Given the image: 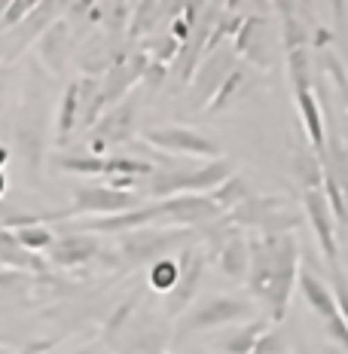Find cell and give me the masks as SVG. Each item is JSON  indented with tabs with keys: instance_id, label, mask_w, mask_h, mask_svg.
<instances>
[{
	"instance_id": "14",
	"label": "cell",
	"mask_w": 348,
	"mask_h": 354,
	"mask_svg": "<svg viewBox=\"0 0 348 354\" xmlns=\"http://www.w3.org/2000/svg\"><path fill=\"white\" fill-rule=\"evenodd\" d=\"M296 287L302 290V297H306L309 308H312V312H315L324 324H330V321H336V318H339V308H336V297H333V287L324 281V278H318L312 269H300Z\"/></svg>"
},
{
	"instance_id": "19",
	"label": "cell",
	"mask_w": 348,
	"mask_h": 354,
	"mask_svg": "<svg viewBox=\"0 0 348 354\" xmlns=\"http://www.w3.org/2000/svg\"><path fill=\"white\" fill-rule=\"evenodd\" d=\"M293 174L306 189H321L324 187V162L312 153V147L302 144L293 150Z\"/></svg>"
},
{
	"instance_id": "17",
	"label": "cell",
	"mask_w": 348,
	"mask_h": 354,
	"mask_svg": "<svg viewBox=\"0 0 348 354\" xmlns=\"http://www.w3.org/2000/svg\"><path fill=\"white\" fill-rule=\"evenodd\" d=\"M6 266V272H31V275H43L46 272V260L40 254H31L16 241V235L10 230H0V269Z\"/></svg>"
},
{
	"instance_id": "9",
	"label": "cell",
	"mask_w": 348,
	"mask_h": 354,
	"mask_svg": "<svg viewBox=\"0 0 348 354\" xmlns=\"http://www.w3.org/2000/svg\"><path fill=\"white\" fill-rule=\"evenodd\" d=\"M177 263H181V281L168 293V315H174V318L190 312V302L196 299L202 278H205V269H208V254L199 248H187Z\"/></svg>"
},
{
	"instance_id": "31",
	"label": "cell",
	"mask_w": 348,
	"mask_h": 354,
	"mask_svg": "<svg viewBox=\"0 0 348 354\" xmlns=\"http://www.w3.org/2000/svg\"><path fill=\"white\" fill-rule=\"evenodd\" d=\"M3 187H6V180H3V174H0V196H3Z\"/></svg>"
},
{
	"instance_id": "5",
	"label": "cell",
	"mask_w": 348,
	"mask_h": 354,
	"mask_svg": "<svg viewBox=\"0 0 348 354\" xmlns=\"http://www.w3.org/2000/svg\"><path fill=\"white\" fill-rule=\"evenodd\" d=\"M144 141L150 147H156L162 153H172V156H199V159H220L223 150L214 138L202 135L196 129L187 125H159V129H147Z\"/></svg>"
},
{
	"instance_id": "13",
	"label": "cell",
	"mask_w": 348,
	"mask_h": 354,
	"mask_svg": "<svg viewBox=\"0 0 348 354\" xmlns=\"http://www.w3.org/2000/svg\"><path fill=\"white\" fill-rule=\"evenodd\" d=\"M214 260L223 269V275H229L232 281H244L248 278V266H250V241L241 235V230H232L214 250Z\"/></svg>"
},
{
	"instance_id": "21",
	"label": "cell",
	"mask_w": 348,
	"mask_h": 354,
	"mask_svg": "<svg viewBox=\"0 0 348 354\" xmlns=\"http://www.w3.org/2000/svg\"><path fill=\"white\" fill-rule=\"evenodd\" d=\"M250 196V187H248V180L244 177H239V174H232L229 180L223 183V187H217L211 193V202L217 205L223 214H229L232 208H239V205L244 202V198Z\"/></svg>"
},
{
	"instance_id": "30",
	"label": "cell",
	"mask_w": 348,
	"mask_h": 354,
	"mask_svg": "<svg viewBox=\"0 0 348 354\" xmlns=\"http://www.w3.org/2000/svg\"><path fill=\"white\" fill-rule=\"evenodd\" d=\"M3 162H6V150H3V147H0V165H3Z\"/></svg>"
},
{
	"instance_id": "15",
	"label": "cell",
	"mask_w": 348,
	"mask_h": 354,
	"mask_svg": "<svg viewBox=\"0 0 348 354\" xmlns=\"http://www.w3.org/2000/svg\"><path fill=\"white\" fill-rule=\"evenodd\" d=\"M98 239L95 235H86V232H71V235H62V239L53 241L49 248V260L55 266H83L89 260L98 257Z\"/></svg>"
},
{
	"instance_id": "4",
	"label": "cell",
	"mask_w": 348,
	"mask_h": 354,
	"mask_svg": "<svg viewBox=\"0 0 348 354\" xmlns=\"http://www.w3.org/2000/svg\"><path fill=\"white\" fill-rule=\"evenodd\" d=\"M138 208V196L129 193V189H113V187H77L73 193V205L68 211H53V214H40V223H49V220H64V217H80V214H89V217H113V214H125Z\"/></svg>"
},
{
	"instance_id": "7",
	"label": "cell",
	"mask_w": 348,
	"mask_h": 354,
	"mask_svg": "<svg viewBox=\"0 0 348 354\" xmlns=\"http://www.w3.org/2000/svg\"><path fill=\"white\" fill-rule=\"evenodd\" d=\"M235 55H244L257 64V68H272L278 53V43H275V31H272V21L266 16H244L239 34L232 40Z\"/></svg>"
},
{
	"instance_id": "22",
	"label": "cell",
	"mask_w": 348,
	"mask_h": 354,
	"mask_svg": "<svg viewBox=\"0 0 348 354\" xmlns=\"http://www.w3.org/2000/svg\"><path fill=\"white\" fill-rule=\"evenodd\" d=\"M244 80H248V73H244V68H235V71L223 80V86L217 88V95H214L211 104L205 107V113H211V116H214V113H220V110H226V107L232 104V101L244 92Z\"/></svg>"
},
{
	"instance_id": "26",
	"label": "cell",
	"mask_w": 348,
	"mask_h": 354,
	"mask_svg": "<svg viewBox=\"0 0 348 354\" xmlns=\"http://www.w3.org/2000/svg\"><path fill=\"white\" fill-rule=\"evenodd\" d=\"M162 6L156 3H138L131 12H138V16H131V28H129V34L131 37H140V34H147L153 25H156V19L159 16H153V12H159Z\"/></svg>"
},
{
	"instance_id": "2",
	"label": "cell",
	"mask_w": 348,
	"mask_h": 354,
	"mask_svg": "<svg viewBox=\"0 0 348 354\" xmlns=\"http://www.w3.org/2000/svg\"><path fill=\"white\" fill-rule=\"evenodd\" d=\"M254 318V302L248 297H211L202 306L190 308L187 315H181L177 321V336H192V333H205V330H220V327H232L239 321Z\"/></svg>"
},
{
	"instance_id": "29",
	"label": "cell",
	"mask_w": 348,
	"mask_h": 354,
	"mask_svg": "<svg viewBox=\"0 0 348 354\" xmlns=\"http://www.w3.org/2000/svg\"><path fill=\"white\" fill-rule=\"evenodd\" d=\"M49 348H53V342H31V345H25V348H19V351H6V354H46Z\"/></svg>"
},
{
	"instance_id": "34",
	"label": "cell",
	"mask_w": 348,
	"mask_h": 354,
	"mask_svg": "<svg viewBox=\"0 0 348 354\" xmlns=\"http://www.w3.org/2000/svg\"><path fill=\"white\" fill-rule=\"evenodd\" d=\"M0 272H3V269H0Z\"/></svg>"
},
{
	"instance_id": "33",
	"label": "cell",
	"mask_w": 348,
	"mask_h": 354,
	"mask_svg": "<svg viewBox=\"0 0 348 354\" xmlns=\"http://www.w3.org/2000/svg\"><path fill=\"white\" fill-rule=\"evenodd\" d=\"M0 354H6V351H3V348H0Z\"/></svg>"
},
{
	"instance_id": "25",
	"label": "cell",
	"mask_w": 348,
	"mask_h": 354,
	"mask_svg": "<svg viewBox=\"0 0 348 354\" xmlns=\"http://www.w3.org/2000/svg\"><path fill=\"white\" fill-rule=\"evenodd\" d=\"M177 281H181V263L177 260H156L150 269V287L153 290H162V293H172Z\"/></svg>"
},
{
	"instance_id": "27",
	"label": "cell",
	"mask_w": 348,
	"mask_h": 354,
	"mask_svg": "<svg viewBox=\"0 0 348 354\" xmlns=\"http://www.w3.org/2000/svg\"><path fill=\"white\" fill-rule=\"evenodd\" d=\"M250 354H291V348H287V342H284V336H281V333H275V330H266Z\"/></svg>"
},
{
	"instance_id": "16",
	"label": "cell",
	"mask_w": 348,
	"mask_h": 354,
	"mask_svg": "<svg viewBox=\"0 0 348 354\" xmlns=\"http://www.w3.org/2000/svg\"><path fill=\"white\" fill-rule=\"evenodd\" d=\"M281 208H287V202L281 196H248L239 208H232L229 214H223V220L232 230H250V226H257L260 230V223L269 214H275Z\"/></svg>"
},
{
	"instance_id": "6",
	"label": "cell",
	"mask_w": 348,
	"mask_h": 354,
	"mask_svg": "<svg viewBox=\"0 0 348 354\" xmlns=\"http://www.w3.org/2000/svg\"><path fill=\"white\" fill-rule=\"evenodd\" d=\"M239 68V55H235L232 43H226V46L214 49L202 58V64H199L196 77H192V104L196 107H208L211 98L217 95V88L223 86V80Z\"/></svg>"
},
{
	"instance_id": "23",
	"label": "cell",
	"mask_w": 348,
	"mask_h": 354,
	"mask_svg": "<svg viewBox=\"0 0 348 354\" xmlns=\"http://www.w3.org/2000/svg\"><path fill=\"white\" fill-rule=\"evenodd\" d=\"M281 46H284V55L287 53H296V49H306L309 43V31L302 25V19L291 16V6H281Z\"/></svg>"
},
{
	"instance_id": "8",
	"label": "cell",
	"mask_w": 348,
	"mask_h": 354,
	"mask_svg": "<svg viewBox=\"0 0 348 354\" xmlns=\"http://www.w3.org/2000/svg\"><path fill=\"white\" fill-rule=\"evenodd\" d=\"M302 208H306V217L315 230V239L321 245V254L327 257V263L333 269H339V239H336V220H333V211L327 205V196L324 189H302Z\"/></svg>"
},
{
	"instance_id": "1",
	"label": "cell",
	"mask_w": 348,
	"mask_h": 354,
	"mask_svg": "<svg viewBox=\"0 0 348 354\" xmlns=\"http://www.w3.org/2000/svg\"><path fill=\"white\" fill-rule=\"evenodd\" d=\"M235 174V162L220 156L205 162L202 168L192 171H162L150 180V196L162 198H174V196H211L217 187H223L229 177Z\"/></svg>"
},
{
	"instance_id": "10",
	"label": "cell",
	"mask_w": 348,
	"mask_h": 354,
	"mask_svg": "<svg viewBox=\"0 0 348 354\" xmlns=\"http://www.w3.org/2000/svg\"><path fill=\"white\" fill-rule=\"evenodd\" d=\"M183 230H140L129 232L122 239V254L129 263H156L165 260V254L172 248L181 245Z\"/></svg>"
},
{
	"instance_id": "32",
	"label": "cell",
	"mask_w": 348,
	"mask_h": 354,
	"mask_svg": "<svg viewBox=\"0 0 348 354\" xmlns=\"http://www.w3.org/2000/svg\"><path fill=\"white\" fill-rule=\"evenodd\" d=\"M327 354H342V351H336V348H333V345H330V348H327Z\"/></svg>"
},
{
	"instance_id": "20",
	"label": "cell",
	"mask_w": 348,
	"mask_h": 354,
	"mask_svg": "<svg viewBox=\"0 0 348 354\" xmlns=\"http://www.w3.org/2000/svg\"><path fill=\"white\" fill-rule=\"evenodd\" d=\"M266 330H269V321H266V318L248 321L244 327H239L235 333H229L223 342H220V351H223V354H250Z\"/></svg>"
},
{
	"instance_id": "11",
	"label": "cell",
	"mask_w": 348,
	"mask_h": 354,
	"mask_svg": "<svg viewBox=\"0 0 348 354\" xmlns=\"http://www.w3.org/2000/svg\"><path fill=\"white\" fill-rule=\"evenodd\" d=\"M291 88H293L296 110H300L302 131H306V144L312 147V153L324 162V156H327V129H324V104L318 101V95H315V86H312V83H306V86H291Z\"/></svg>"
},
{
	"instance_id": "3",
	"label": "cell",
	"mask_w": 348,
	"mask_h": 354,
	"mask_svg": "<svg viewBox=\"0 0 348 354\" xmlns=\"http://www.w3.org/2000/svg\"><path fill=\"white\" fill-rule=\"evenodd\" d=\"M296 278H300V241H296V235H281L275 239V281H272L269 302L263 308L269 324H281L287 318Z\"/></svg>"
},
{
	"instance_id": "28",
	"label": "cell",
	"mask_w": 348,
	"mask_h": 354,
	"mask_svg": "<svg viewBox=\"0 0 348 354\" xmlns=\"http://www.w3.org/2000/svg\"><path fill=\"white\" fill-rule=\"evenodd\" d=\"M333 297H336V308H339V318L345 321L348 327V278L342 275V269H333Z\"/></svg>"
},
{
	"instance_id": "18",
	"label": "cell",
	"mask_w": 348,
	"mask_h": 354,
	"mask_svg": "<svg viewBox=\"0 0 348 354\" xmlns=\"http://www.w3.org/2000/svg\"><path fill=\"white\" fill-rule=\"evenodd\" d=\"M131 125H135V104L131 101H125V104L120 107H113L110 113L101 120L98 125V141H92L95 150H104L107 144H113V141H125V138L131 135Z\"/></svg>"
},
{
	"instance_id": "24",
	"label": "cell",
	"mask_w": 348,
	"mask_h": 354,
	"mask_svg": "<svg viewBox=\"0 0 348 354\" xmlns=\"http://www.w3.org/2000/svg\"><path fill=\"white\" fill-rule=\"evenodd\" d=\"M80 83H71L68 92L62 98V110H58V141H68L71 129L77 125V113H80Z\"/></svg>"
},
{
	"instance_id": "12",
	"label": "cell",
	"mask_w": 348,
	"mask_h": 354,
	"mask_svg": "<svg viewBox=\"0 0 348 354\" xmlns=\"http://www.w3.org/2000/svg\"><path fill=\"white\" fill-rule=\"evenodd\" d=\"M58 165L64 171H73V174H98V177H138V174H150L153 165L150 162H140V159H122V156H113V159H104V156H64L58 159Z\"/></svg>"
}]
</instances>
